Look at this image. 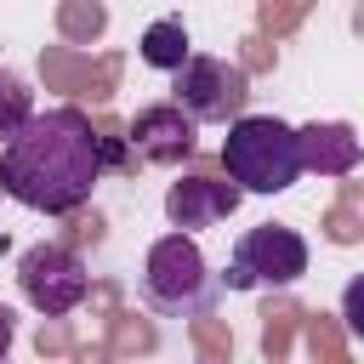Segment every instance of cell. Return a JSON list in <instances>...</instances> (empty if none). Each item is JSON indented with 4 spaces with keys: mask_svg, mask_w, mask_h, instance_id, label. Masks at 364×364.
I'll return each mask as SVG.
<instances>
[{
    "mask_svg": "<svg viewBox=\"0 0 364 364\" xmlns=\"http://www.w3.org/2000/svg\"><path fill=\"white\" fill-rule=\"evenodd\" d=\"M102 176V136L80 108L28 114L0 142V188L46 216H68L91 199Z\"/></svg>",
    "mask_w": 364,
    "mask_h": 364,
    "instance_id": "cell-1",
    "label": "cell"
},
{
    "mask_svg": "<svg viewBox=\"0 0 364 364\" xmlns=\"http://www.w3.org/2000/svg\"><path fill=\"white\" fill-rule=\"evenodd\" d=\"M222 165L239 182V193H284L307 171L296 131L273 114H233L228 142H222Z\"/></svg>",
    "mask_w": 364,
    "mask_h": 364,
    "instance_id": "cell-2",
    "label": "cell"
},
{
    "mask_svg": "<svg viewBox=\"0 0 364 364\" xmlns=\"http://www.w3.org/2000/svg\"><path fill=\"white\" fill-rule=\"evenodd\" d=\"M222 296V279L205 267L199 245L188 233H165L148 245V262H142V301L165 318H199L210 313Z\"/></svg>",
    "mask_w": 364,
    "mask_h": 364,
    "instance_id": "cell-3",
    "label": "cell"
},
{
    "mask_svg": "<svg viewBox=\"0 0 364 364\" xmlns=\"http://www.w3.org/2000/svg\"><path fill=\"white\" fill-rule=\"evenodd\" d=\"M307 273V239L284 222H256L233 239V256H228V273L222 284L228 290H284Z\"/></svg>",
    "mask_w": 364,
    "mask_h": 364,
    "instance_id": "cell-4",
    "label": "cell"
},
{
    "mask_svg": "<svg viewBox=\"0 0 364 364\" xmlns=\"http://www.w3.org/2000/svg\"><path fill=\"white\" fill-rule=\"evenodd\" d=\"M171 102L193 119V125H228L233 114H245L250 102V80L239 63L228 57H182L171 68Z\"/></svg>",
    "mask_w": 364,
    "mask_h": 364,
    "instance_id": "cell-5",
    "label": "cell"
},
{
    "mask_svg": "<svg viewBox=\"0 0 364 364\" xmlns=\"http://www.w3.org/2000/svg\"><path fill=\"white\" fill-rule=\"evenodd\" d=\"M17 284H23V296H28L34 313L68 318V313L85 301L91 273H85V262L74 256V245H28L23 262H17Z\"/></svg>",
    "mask_w": 364,
    "mask_h": 364,
    "instance_id": "cell-6",
    "label": "cell"
},
{
    "mask_svg": "<svg viewBox=\"0 0 364 364\" xmlns=\"http://www.w3.org/2000/svg\"><path fill=\"white\" fill-rule=\"evenodd\" d=\"M125 148L142 159V165H176L193 154V119L176 108V102H159V108H142L125 131Z\"/></svg>",
    "mask_w": 364,
    "mask_h": 364,
    "instance_id": "cell-7",
    "label": "cell"
},
{
    "mask_svg": "<svg viewBox=\"0 0 364 364\" xmlns=\"http://www.w3.org/2000/svg\"><path fill=\"white\" fill-rule=\"evenodd\" d=\"M233 205H239V188L205 182V176H188V182H176V188L165 193V216H171L176 228H205V222L228 216Z\"/></svg>",
    "mask_w": 364,
    "mask_h": 364,
    "instance_id": "cell-8",
    "label": "cell"
},
{
    "mask_svg": "<svg viewBox=\"0 0 364 364\" xmlns=\"http://www.w3.org/2000/svg\"><path fill=\"white\" fill-rule=\"evenodd\" d=\"M296 142H301V165H313V171H347L358 154L353 125H301Z\"/></svg>",
    "mask_w": 364,
    "mask_h": 364,
    "instance_id": "cell-9",
    "label": "cell"
},
{
    "mask_svg": "<svg viewBox=\"0 0 364 364\" xmlns=\"http://www.w3.org/2000/svg\"><path fill=\"white\" fill-rule=\"evenodd\" d=\"M136 51H142V63H148V68L171 74L193 46H188V28H182L176 17H159V23H148V34H142V46H136Z\"/></svg>",
    "mask_w": 364,
    "mask_h": 364,
    "instance_id": "cell-10",
    "label": "cell"
},
{
    "mask_svg": "<svg viewBox=\"0 0 364 364\" xmlns=\"http://www.w3.org/2000/svg\"><path fill=\"white\" fill-rule=\"evenodd\" d=\"M28 114H34V91H28L11 68H0V142H6Z\"/></svg>",
    "mask_w": 364,
    "mask_h": 364,
    "instance_id": "cell-11",
    "label": "cell"
},
{
    "mask_svg": "<svg viewBox=\"0 0 364 364\" xmlns=\"http://www.w3.org/2000/svg\"><path fill=\"white\" fill-rule=\"evenodd\" d=\"M63 34H68V40H91V34H102V6H97V0H74V6L63 11Z\"/></svg>",
    "mask_w": 364,
    "mask_h": 364,
    "instance_id": "cell-12",
    "label": "cell"
},
{
    "mask_svg": "<svg viewBox=\"0 0 364 364\" xmlns=\"http://www.w3.org/2000/svg\"><path fill=\"white\" fill-rule=\"evenodd\" d=\"M11 336H17V313L0 301V358H6V347H11Z\"/></svg>",
    "mask_w": 364,
    "mask_h": 364,
    "instance_id": "cell-13",
    "label": "cell"
}]
</instances>
